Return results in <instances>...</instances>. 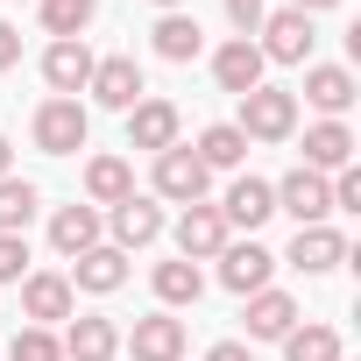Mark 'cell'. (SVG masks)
Wrapping results in <instances>:
<instances>
[{
    "label": "cell",
    "mask_w": 361,
    "mask_h": 361,
    "mask_svg": "<svg viewBox=\"0 0 361 361\" xmlns=\"http://www.w3.org/2000/svg\"><path fill=\"white\" fill-rule=\"evenodd\" d=\"M78 312V290H71V276H57V269H36V276H22V319H36V326H57V319H71Z\"/></svg>",
    "instance_id": "7"
},
{
    "label": "cell",
    "mask_w": 361,
    "mask_h": 361,
    "mask_svg": "<svg viewBox=\"0 0 361 361\" xmlns=\"http://www.w3.org/2000/svg\"><path fill=\"white\" fill-rule=\"evenodd\" d=\"M22 276H29V241L0 234V283H22Z\"/></svg>",
    "instance_id": "31"
},
{
    "label": "cell",
    "mask_w": 361,
    "mask_h": 361,
    "mask_svg": "<svg viewBox=\"0 0 361 361\" xmlns=\"http://www.w3.org/2000/svg\"><path fill=\"white\" fill-rule=\"evenodd\" d=\"M128 283V255L114 248V241H99V248H85V255H71V290H121Z\"/></svg>",
    "instance_id": "19"
},
{
    "label": "cell",
    "mask_w": 361,
    "mask_h": 361,
    "mask_svg": "<svg viewBox=\"0 0 361 361\" xmlns=\"http://www.w3.org/2000/svg\"><path fill=\"white\" fill-rule=\"evenodd\" d=\"M206 170H241V156H248V135L234 128V121H213L206 135H199V149H192Z\"/></svg>",
    "instance_id": "26"
},
{
    "label": "cell",
    "mask_w": 361,
    "mask_h": 361,
    "mask_svg": "<svg viewBox=\"0 0 361 361\" xmlns=\"http://www.w3.org/2000/svg\"><path fill=\"white\" fill-rule=\"evenodd\" d=\"M156 234H163V206L142 199V192H128V199L114 206V248L128 255V248H149Z\"/></svg>",
    "instance_id": "18"
},
{
    "label": "cell",
    "mask_w": 361,
    "mask_h": 361,
    "mask_svg": "<svg viewBox=\"0 0 361 361\" xmlns=\"http://www.w3.org/2000/svg\"><path fill=\"white\" fill-rule=\"evenodd\" d=\"M170 142H177V106H170V99H135V106H128V149L163 156Z\"/></svg>",
    "instance_id": "13"
},
{
    "label": "cell",
    "mask_w": 361,
    "mask_h": 361,
    "mask_svg": "<svg viewBox=\"0 0 361 361\" xmlns=\"http://www.w3.org/2000/svg\"><path fill=\"white\" fill-rule=\"evenodd\" d=\"M29 135H36V149H43V156H78V149H85V135H92V114H85L78 99H43Z\"/></svg>",
    "instance_id": "2"
},
{
    "label": "cell",
    "mask_w": 361,
    "mask_h": 361,
    "mask_svg": "<svg viewBox=\"0 0 361 361\" xmlns=\"http://www.w3.org/2000/svg\"><path fill=\"white\" fill-rule=\"evenodd\" d=\"M128 354H135V361H185V319H170V312H149V319H135V333H128Z\"/></svg>",
    "instance_id": "12"
},
{
    "label": "cell",
    "mask_w": 361,
    "mask_h": 361,
    "mask_svg": "<svg viewBox=\"0 0 361 361\" xmlns=\"http://www.w3.org/2000/svg\"><path fill=\"white\" fill-rule=\"evenodd\" d=\"M50 248H57V255H85V248H99V206H57V220H50Z\"/></svg>",
    "instance_id": "21"
},
{
    "label": "cell",
    "mask_w": 361,
    "mask_h": 361,
    "mask_svg": "<svg viewBox=\"0 0 361 361\" xmlns=\"http://www.w3.org/2000/svg\"><path fill=\"white\" fill-rule=\"evenodd\" d=\"M262 15H269L262 0H227V22H234L241 36H255V29H262Z\"/></svg>",
    "instance_id": "33"
},
{
    "label": "cell",
    "mask_w": 361,
    "mask_h": 361,
    "mask_svg": "<svg viewBox=\"0 0 361 361\" xmlns=\"http://www.w3.org/2000/svg\"><path fill=\"white\" fill-rule=\"evenodd\" d=\"M85 92H92L99 106L128 114V106H135V99L149 92V85H142V64H135V57H99V64H92V85H85Z\"/></svg>",
    "instance_id": "11"
},
{
    "label": "cell",
    "mask_w": 361,
    "mask_h": 361,
    "mask_svg": "<svg viewBox=\"0 0 361 361\" xmlns=\"http://www.w3.org/2000/svg\"><path fill=\"white\" fill-rule=\"evenodd\" d=\"M206 185H213V170H206L185 142H170V149L156 156V199H170V206H206Z\"/></svg>",
    "instance_id": "3"
},
{
    "label": "cell",
    "mask_w": 361,
    "mask_h": 361,
    "mask_svg": "<svg viewBox=\"0 0 361 361\" xmlns=\"http://www.w3.org/2000/svg\"><path fill=\"white\" fill-rule=\"evenodd\" d=\"M305 99H312L326 121H340V114L354 106V71H347V64H312V71H305Z\"/></svg>",
    "instance_id": "20"
},
{
    "label": "cell",
    "mask_w": 361,
    "mask_h": 361,
    "mask_svg": "<svg viewBox=\"0 0 361 361\" xmlns=\"http://www.w3.org/2000/svg\"><path fill=\"white\" fill-rule=\"evenodd\" d=\"M0 177H15V142L0 135Z\"/></svg>",
    "instance_id": "36"
},
{
    "label": "cell",
    "mask_w": 361,
    "mask_h": 361,
    "mask_svg": "<svg viewBox=\"0 0 361 361\" xmlns=\"http://www.w3.org/2000/svg\"><path fill=\"white\" fill-rule=\"evenodd\" d=\"M36 206H43V192L29 177H0V234H22L36 220Z\"/></svg>",
    "instance_id": "27"
},
{
    "label": "cell",
    "mask_w": 361,
    "mask_h": 361,
    "mask_svg": "<svg viewBox=\"0 0 361 361\" xmlns=\"http://www.w3.org/2000/svg\"><path fill=\"white\" fill-rule=\"evenodd\" d=\"M262 43V64H305L312 57V43H319V29H312V15H298V8H276V15H262V29H255Z\"/></svg>",
    "instance_id": "4"
},
{
    "label": "cell",
    "mask_w": 361,
    "mask_h": 361,
    "mask_svg": "<svg viewBox=\"0 0 361 361\" xmlns=\"http://www.w3.org/2000/svg\"><path fill=\"white\" fill-rule=\"evenodd\" d=\"M298 326V298L290 290H255L248 298V340H283Z\"/></svg>",
    "instance_id": "22"
},
{
    "label": "cell",
    "mask_w": 361,
    "mask_h": 361,
    "mask_svg": "<svg viewBox=\"0 0 361 361\" xmlns=\"http://www.w3.org/2000/svg\"><path fill=\"white\" fill-rule=\"evenodd\" d=\"M128 192H135L128 156H92V163H85V199H92V206H121Z\"/></svg>",
    "instance_id": "24"
},
{
    "label": "cell",
    "mask_w": 361,
    "mask_h": 361,
    "mask_svg": "<svg viewBox=\"0 0 361 361\" xmlns=\"http://www.w3.org/2000/svg\"><path fill=\"white\" fill-rule=\"evenodd\" d=\"M347 163H354V128L347 121H312L305 128V170L326 177V170H347Z\"/></svg>",
    "instance_id": "17"
},
{
    "label": "cell",
    "mask_w": 361,
    "mask_h": 361,
    "mask_svg": "<svg viewBox=\"0 0 361 361\" xmlns=\"http://www.w3.org/2000/svg\"><path fill=\"white\" fill-rule=\"evenodd\" d=\"M149 36H156V57H163V64H192V57L206 50V29H199L192 15H163Z\"/></svg>",
    "instance_id": "23"
},
{
    "label": "cell",
    "mask_w": 361,
    "mask_h": 361,
    "mask_svg": "<svg viewBox=\"0 0 361 361\" xmlns=\"http://www.w3.org/2000/svg\"><path fill=\"white\" fill-rule=\"evenodd\" d=\"M36 8H43V29H50L57 43H71V36H85V29H92L99 0H36Z\"/></svg>",
    "instance_id": "28"
},
{
    "label": "cell",
    "mask_w": 361,
    "mask_h": 361,
    "mask_svg": "<svg viewBox=\"0 0 361 361\" xmlns=\"http://www.w3.org/2000/svg\"><path fill=\"white\" fill-rule=\"evenodd\" d=\"M213 262H220V283H227L234 298H255V290H269V276H276V255H269L255 234H248V241H227Z\"/></svg>",
    "instance_id": "5"
},
{
    "label": "cell",
    "mask_w": 361,
    "mask_h": 361,
    "mask_svg": "<svg viewBox=\"0 0 361 361\" xmlns=\"http://www.w3.org/2000/svg\"><path fill=\"white\" fill-rule=\"evenodd\" d=\"M156 298H163V312H177V305H199L206 298V276H199V262H185V255H177V262H156Z\"/></svg>",
    "instance_id": "25"
},
{
    "label": "cell",
    "mask_w": 361,
    "mask_h": 361,
    "mask_svg": "<svg viewBox=\"0 0 361 361\" xmlns=\"http://www.w3.org/2000/svg\"><path fill=\"white\" fill-rule=\"evenodd\" d=\"M206 361H255V354H248V340H220Z\"/></svg>",
    "instance_id": "35"
},
{
    "label": "cell",
    "mask_w": 361,
    "mask_h": 361,
    "mask_svg": "<svg viewBox=\"0 0 361 361\" xmlns=\"http://www.w3.org/2000/svg\"><path fill=\"white\" fill-rule=\"evenodd\" d=\"M227 241L234 234H227L220 206H185V220H177V255H185V262H213Z\"/></svg>",
    "instance_id": "10"
},
{
    "label": "cell",
    "mask_w": 361,
    "mask_h": 361,
    "mask_svg": "<svg viewBox=\"0 0 361 361\" xmlns=\"http://www.w3.org/2000/svg\"><path fill=\"white\" fill-rule=\"evenodd\" d=\"M326 185H333V213H361V170H354V163H347V170H333Z\"/></svg>",
    "instance_id": "32"
},
{
    "label": "cell",
    "mask_w": 361,
    "mask_h": 361,
    "mask_svg": "<svg viewBox=\"0 0 361 361\" xmlns=\"http://www.w3.org/2000/svg\"><path fill=\"white\" fill-rule=\"evenodd\" d=\"M290 8L298 15H319V8H340V0H290Z\"/></svg>",
    "instance_id": "37"
},
{
    "label": "cell",
    "mask_w": 361,
    "mask_h": 361,
    "mask_svg": "<svg viewBox=\"0 0 361 361\" xmlns=\"http://www.w3.org/2000/svg\"><path fill=\"white\" fill-rule=\"evenodd\" d=\"M290 269H305V276H326V269H340L347 262V234L340 227H298V241H290V255H283Z\"/></svg>",
    "instance_id": "14"
},
{
    "label": "cell",
    "mask_w": 361,
    "mask_h": 361,
    "mask_svg": "<svg viewBox=\"0 0 361 361\" xmlns=\"http://www.w3.org/2000/svg\"><path fill=\"white\" fill-rule=\"evenodd\" d=\"M8 361H64V347H57V333H50V326H22V333H15V347H8Z\"/></svg>",
    "instance_id": "30"
},
{
    "label": "cell",
    "mask_w": 361,
    "mask_h": 361,
    "mask_svg": "<svg viewBox=\"0 0 361 361\" xmlns=\"http://www.w3.org/2000/svg\"><path fill=\"white\" fill-rule=\"evenodd\" d=\"M269 192H276V213H290L298 227H326V213H333V185L319 170H305V163L283 177V185H269Z\"/></svg>",
    "instance_id": "6"
},
{
    "label": "cell",
    "mask_w": 361,
    "mask_h": 361,
    "mask_svg": "<svg viewBox=\"0 0 361 361\" xmlns=\"http://www.w3.org/2000/svg\"><path fill=\"white\" fill-rule=\"evenodd\" d=\"M8 64H22V36H15V22H0V71Z\"/></svg>",
    "instance_id": "34"
},
{
    "label": "cell",
    "mask_w": 361,
    "mask_h": 361,
    "mask_svg": "<svg viewBox=\"0 0 361 361\" xmlns=\"http://www.w3.org/2000/svg\"><path fill=\"white\" fill-rule=\"evenodd\" d=\"M283 361H340V333L333 326H290L283 333Z\"/></svg>",
    "instance_id": "29"
},
{
    "label": "cell",
    "mask_w": 361,
    "mask_h": 361,
    "mask_svg": "<svg viewBox=\"0 0 361 361\" xmlns=\"http://www.w3.org/2000/svg\"><path fill=\"white\" fill-rule=\"evenodd\" d=\"M340 361H347V354H340Z\"/></svg>",
    "instance_id": "39"
},
{
    "label": "cell",
    "mask_w": 361,
    "mask_h": 361,
    "mask_svg": "<svg viewBox=\"0 0 361 361\" xmlns=\"http://www.w3.org/2000/svg\"><path fill=\"white\" fill-rule=\"evenodd\" d=\"M92 64H99V57L85 50V36H71V43H50V50H43V78H50V92H57V99H78V92L92 85Z\"/></svg>",
    "instance_id": "9"
},
{
    "label": "cell",
    "mask_w": 361,
    "mask_h": 361,
    "mask_svg": "<svg viewBox=\"0 0 361 361\" xmlns=\"http://www.w3.org/2000/svg\"><path fill=\"white\" fill-rule=\"evenodd\" d=\"M156 8H163V15H177V0H156Z\"/></svg>",
    "instance_id": "38"
},
{
    "label": "cell",
    "mask_w": 361,
    "mask_h": 361,
    "mask_svg": "<svg viewBox=\"0 0 361 361\" xmlns=\"http://www.w3.org/2000/svg\"><path fill=\"white\" fill-rule=\"evenodd\" d=\"M57 347H64V361H114L121 354V326L99 319V312H71Z\"/></svg>",
    "instance_id": "8"
},
{
    "label": "cell",
    "mask_w": 361,
    "mask_h": 361,
    "mask_svg": "<svg viewBox=\"0 0 361 361\" xmlns=\"http://www.w3.org/2000/svg\"><path fill=\"white\" fill-rule=\"evenodd\" d=\"M213 78H220V92H234V99L255 92V85H262V50H255L248 36L220 43V50H213Z\"/></svg>",
    "instance_id": "16"
},
{
    "label": "cell",
    "mask_w": 361,
    "mask_h": 361,
    "mask_svg": "<svg viewBox=\"0 0 361 361\" xmlns=\"http://www.w3.org/2000/svg\"><path fill=\"white\" fill-rule=\"evenodd\" d=\"M269 213H276V192L262 185V177H234V185H227V199H220V220H227V234H234V227H248V234H255Z\"/></svg>",
    "instance_id": "15"
},
{
    "label": "cell",
    "mask_w": 361,
    "mask_h": 361,
    "mask_svg": "<svg viewBox=\"0 0 361 361\" xmlns=\"http://www.w3.org/2000/svg\"><path fill=\"white\" fill-rule=\"evenodd\" d=\"M248 142H290L298 135V92H283V85H255V92H241V121H234Z\"/></svg>",
    "instance_id": "1"
}]
</instances>
